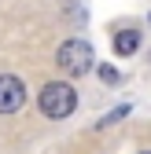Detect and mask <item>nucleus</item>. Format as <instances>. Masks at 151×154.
I'll return each mask as SVG.
<instances>
[{"instance_id": "obj_1", "label": "nucleus", "mask_w": 151, "mask_h": 154, "mask_svg": "<svg viewBox=\"0 0 151 154\" xmlns=\"http://www.w3.org/2000/svg\"><path fill=\"white\" fill-rule=\"evenodd\" d=\"M37 106H41L44 118L63 121V118H70V114H74V106H78V92H74L66 81H52V85L41 88V99H37Z\"/></svg>"}, {"instance_id": "obj_2", "label": "nucleus", "mask_w": 151, "mask_h": 154, "mask_svg": "<svg viewBox=\"0 0 151 154\" xmlns=\"http://www.w3.org/2000/svg\"><path fill=\"white\" fill-rule=\"evenodd\" d=\"M55 63H59V70L70 73V77L88 73L92 70V48H88V41H63L59 51H55Z\"/></svg>"}, {"instance_id": "obj_3", "label": "nucleus", "mask_w": 151, "mask_h": 154, "mask_svg": "<svg viewBox=\"0 0 151 154\" xmlns=\"http://www.w3.org/2000/svg\"><path fill=\"white\" fill-rule=\"evenodd\" d=\"M26 103V85L11 73H0V114H18Z\"/></svg>"}, {"instance_id": "obj_4", "label": "nucleus", "mask_w": 151, "mask_h": 154, "mask_svg": "<svg viewBox=\"0 0 151 154\" xmlns=\"http://www.w3.org/2000/svg\"><path fill=\"white\" fill-rule=\"evenodd\" d=\"M137 48H140V33L137 29H118L114 33V51L118 55H133Z\"/></svg>"}, {"instance_id": "obj_5", "label": "nucleus", "mask_w": 151, "mask_h": 154, "mask_svg": "<svg viewBox=\"0 0 151 154\" xmlns=\"http://www.w3.org/2000/svg\"><path fill=\"white\" fill-rule=\"evenodd\" d=\"M125 114H129V106H118V110H111L107 118H100V128H107V125H114L118 118H125Z\"/></svg>"}, {"instance_id": "obj_6", "label": "nucleus", "mask_w": 151, "mask_h": 154, "mask_svg": "<svg viewBox=\"0 0 151 154\" xmlns=\"http://www.w3.org/2000/svg\"><path fill=\"white\" fill-rule=\"evenodd\" d=\"M100 77H103V85H118V70L114 66H100Z\"/></svg>"}, {"instance_id": "obj_7", "label": "nucleus", "mask_w": 151, "mask_h": 154, "mask_svg": "<svg viewBox=\"0 0 151 154\" xmlns=\"http://www.w3.org/2000/svg\"><path fill=\"white\" fill-rule=\"evenodd\" d=\"M144 154H151V150H144Z\"/></svg>"}]
</instances>
